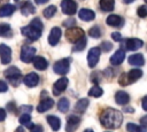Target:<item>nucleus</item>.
I'll return each instance as SVG.
<instances>
[{
    "label": "nucleus",
    "mask_w": 147,
    "mask_h": 132,
    "mask_svg": "<svg viewBox=\"0 0 147 132\" xmlns=\"http://www.w3.org/2000/svg\"><path fill=\"white\" fill-rule=\"evenodd\" d=\"M101 124L107 129H118L123 122L122 114L113 108H107L100 116Z\"/></svg>",
    "instance_id": "f257e3e1"
},
{
    "label": "nucleus",
    "mask_w": 147,
    "mask_h": 132,
    "mask_svg": "<svg viewBox=\"0 0 147 132\" xmlns=\"http://www.w3.org/2000/svg\"><path fill=\"white\" fill-rule=\"evenodd\" d=\"M3 75L13 86H18L20 83L23 80L21 71H20V69L17 67H9L7 70H5Z\"/></svg>",
    "instance_id": "f03ea898"
},
{
    "label": "nucleus",
    "mask_w": 147,
    "mask_h": 132,
    "mask_svg": "<svg viewBox=\"0 0 147 132\" xmlns=\"http://www.w3.org/2000/svg\"><path fill=\"white\" fill-rule=\"evenodd\" d=\"M84 37V30L80 29V28H77V26H72V28H69L67 31H65V38L75 44L76 41H78L79 39H82Z\"/></svg>",
    "instance_id": "7ed1b4c3"
},
{
    "label": "nucleus",
    "mask_w": 147,
    "mask_h": 132,
    "mask_svg": "<svg viewBox=\"0 0 147 132\" xmlns=\"http://www.w3.org/2000/svg\"><path fill=\"white\" fill-rule=\"evenodd\" d=\"M53 70H54L55 73L62 75V76H64L65 73H68L69 70H70L69 59H62V60H59L57 62H55L54 65H53Z\"/></svg>",
    "instance_id": "20e7f679"
},
{
    "label": "nucleus",
    "mask_w": 147,
    "mask_h": 132,
    "mask_svg": "<svg viewBox=\"0 0 147 132\" xmlns=\"http://www.w3.org/2000/svg\"><path fill=\"white\" fill-rule=\"evenodd\" d=\"M34 54H36V48L34 47L29 46V45H24L21 48V55H20V57H21V60L23 62L29 63L34 57Z\"/></svg>",
    "instance_id": "39448f33"
},
{
    "label": "nucleus",
    "mask_w": 147,
    "mask_h": 132,
    "mask_svg": "<svg viewBox=\"0 0 147 132\" xmlns=\"http://www.w3.org/2000/svg\"><path fill=\"white\" fill-rule=\"evenodd\" d=\"M100 55H101V49L99 47H93L88 51V54H87V63H88V67L90 68H94L98 62H99V59H100Z\"/></svg>",
    "instance_id": "423d86ee"
},
{
    "label": "nucleus",
    "mask_w": 147,
    "mask_h": 132,
    "mask_svg": "<svg viewBox=\"0 0 147 132\" xmlns=\"http://www.w3.org/2000/svg\"><path fill=\"white\" fill-rule=\"evenodd\" d=\"M21 32H22V34H23L24 37L29 38L30 40H37V39H39L40 36H41V31H39V30L32 28L31 25H28V26L22 28V29H21Z\"/></svg>",
    "instance_id": "0eeeda50"
},
{
    "label": "nucleus",
    "mask_w": 147,
    "mask_h": 132,
    "mask_svg": "<svg viewBox=\"0 0 147 132\" xmlns=\"http://www.w3.org/2000/svg\"><path fill=\"white\" fill-rule=\"evenodd\" d=\"M61 9L65 15H74L77 10V3L74 0H62Z\"/></svg>",
    "instance_id": "6e6552de"
},
{
    "label": "nucleus",
    "mask_w": 147,
    "mask_h": 132,
    "mask_svg": "<svg viewBox=\"0 0 147 132\" xmlns=\"http://www.w3.org/2000/svg\"><path fill=\"white\" fill-rule=\"evenodd\" d=\"M0 59L2 64H8L11 61V49L5 44L0 45Z\"/></svg>",
    "instance_id": "1a4fd4ad"
},
{
    "label": "nucleus",
    "mask_w": 147,
    "mask_h": 132,
    "mask_svg": "<svg viewBox=\"0 0 147 132\" xmlns=\"http://www.w3.org/2000/svg\"><path fill=\"white\" fill-rule=\"evenodd\" d=\"M68 86V78L65 77H62L60 79H57L54 85H53V94L54 95H60Z\"/></svg>",
    "instance_id": "9d476101"
},
{
    "label": "nucleus",
    "mask_w": 147,
    "mask_h": 132,
    "mask_svg": "<svg viewBox=\"0 0 147 132\" xmlns=\"http://www.w3.org/2000/svg\"><path fill=\"white\" fill-rule=\"evenodd\" d=\"M142 45H144V41L138 38H130L124 41V46L129 51H137V49L141 48Z\"/></svg>",
    "instance_id": "9b49d317"
},
{
    "label": "nucleus",
    "mask_w": 147,
    "mask_h": 132,
    "mask_svg": "<svg viewBox=\"0 0 147 132\" xmlns=\"http://www.w3.org/2000/svg\"><path fill=\"white\" fill-rule=\"evenodd\" d=\"M80 123V117L75 116V115H70L67 119V126H65V131L67 132H75L78 127Z\"/></svg>",
    "instance_id": "f8f14e48"
},
{
    "label": "nucleus",
    "mask_w": 147,
    "mask_h": 132,
    "mask_svg": "<svg viewBox=\"0 0 147 132\" xmlns=\"http://www.w3.org/2000/svg\"><path fill=\"white\" fill-rule=\"evenodd\" d=\"M61 36H62L61 29L57 28V26L53 28V29L51 30V32H49V36H48V44H49L51 46H55V45L60 41Z\"/></svg>",
    "instance_id": "ddd939ff"
},
{
    "label": "nucleus",
    "mask_w": 147,
    "mask_h": 132,
    "mask_svg": "<svg viewBox=\"0 0 147 132\" xmlns=\"http://www.w3.org/2000/svg\"><path fill=\"white\" fill-rule=\"evenodd\" d=\"M23 83L28 86V87H34L38 85L39 83V76L36 72H30L28 73L24 78H23Z\"/></svg>",
    "instance_id": "4468645a"
},
{
    "label": "nucleus",
    "mask_w": 147,
    "mask_h": 132,
    "mask_svg": "<svg viewBox=\"0 0 147 132\" xmlns=\"http://www.w3.org/2000/svg\"><path fill=\"white\" fill-rule=\"evenodd\" d=\"M53 106H54V100L51 99V98H45V99H42V100L40 101V103L38 104L37 110H38L39 112H45V111H47L48 109H51Z\"/></svg>",
    "instance_id": "2eb2a0df"
},
{
    "label": "nucleus",
    "mask_w": 147,
    "mask_h": 132,
    "mask_svg": "<svg viewBox=\"0 0 147 132\" xmlns=\"http://www.w3.org/2000/svg\"><path fill=\"white\" fill-rule=\"evenodd\" d=\"M78 16H79V18L83 20V21H85V22H90V21H92V20L95 18V13H94L93 10H91V9L83 8V9L79 10Z\"/></svg>",
    "instance_id": "dca6fc26"
},
{
    "label": "nucleus",
    "mask_w": 147,
    "mask_h": 132,
    "mask_svg": "<svg viewBox=\"0 0 147 132\" xmlns=\"http://www.w3.org/2000/svg\"><path fill=\"white\" fill-rule=\"evenodd\" d=\"M32 63H33V67L37 70H45L48 67L47 60L45 57H42V56H34L32 59Z\"/></svg>",
    "instance_id": "f3484780"
},
{
    "label": "nucleus",
    "mask_w": 147,
    "mask_h": 132,
    "mask_svg": "<svg viewBox=\"0 0 147 132\" xmlns=\"http://www.w3.org/2000/svg\"><path fill=\"white\" fill-rule=\"evenodd\" d=\"M115 101L117 104H121V106H124L126 103H129L130 101V95L124 92V91H117L116 94H115Z\"/></svg>",
    "instance_id": "a211bd4d"
},
{
    "label": "nucleus",
    "mask_w": 147,
    "mask_h": 132,
    "mask_svg": "<svg viewBox=\"0 0 147 132\" xmlns=\"http://www.w3.org/2000/svg\"><path fill=\"white\" fill-rule=\"evenodd\" d=\"M125 59V53L122 49H118L114 53V55L110 57V63L113 65H119Z\"/></svg>",
    "instance_id": "6ab92c4d"
},
{
    "label": "nucleus",
    "mask_w": 147,
    "mask_h": 132,
    "mask_svg": "<svg viewBox=\"0 0 147 132\" xmlns=\"http://www.w3.org/2000/svg\"><path fill=\"white\" fill-rule=\"evenodd\" d=\"M123 18L118 15H109L107 18H106V23L110 26H115V28H118V26H122L123 24Z\"/></svg>",
    "instance_id": "aec40b11"
},
{
    "label": "nucleus",
    "mask_w": 147,
    "mask_h": 132,
    "mask_svg": "<svg viewBox=\"0 0 147 132\" xmlns=\"http://www.w3.org/2000/svg\"><path fill=\"white\" fill-rule=\"evenodd\" d=\"M127 61L131 65H134V67H141L145 64V59L141 54H133V55L129 56Z\"/></svg>",
    "instance_id": "412c9836"
},
{
    "label": "nucleus",
    "mask_w": 147,
    "mask_h": 132,
    "mask_svg": "<svg viewBox=\"0 0 147 132\" xmlns=\"http://www.w3.org/2000/svg\"><path fill=\"white\" fill-rule=\"evenodd\" d=\"M141 76H142V71H141L140 69H131V70H129V72L126 73V77H127L129 84L134 83V81H136V80H138Z\"/></svg>",
    "instance_id": "4be33fe9"
},
{
    "label": "nucleus",
    "mask_w": 147,
    "mask_h": 132,
    "mask_svg": "<svg viewBox=\"0 0 147 132\" xmlns=\"http://www.w3.org/2000/svg\"><path fill=\"white\" fill-rule=\"evenodd\" d=\"M15 9H16L15 6L9 5V3L0 6V17H8V16H10L15 11Z\"/></svg>",
    "instance_id": "5701e85b"
},
{
    "label": "nucleus",
    "mask_w": 147,
    "mask_h": 132,
    "mask_svg": "<svg viewBox=\"0 0 147 132\" xmlns=\"http://www.w3.org/2000/svg\"><path fill=\"white\" fill-rule=\"evenodd\" d=\"M34 11H36V8H34V6L32 5L31 1H25V2L22 5V7H21V13H22L24 16L34 14Z\"/></svg>",
    "instance_id": "b1692460"
},
{
    "label": "nucleus",
    "mask_w": 147,
    "mask_h": 132,
    "mask_svg": "<svg viewBox=\"0 0 147 132\" xmlns=\"http://www.w3.org/2000/svg\"><path fill=\"white\" fill-rule=\"evenodd\" d=\"M47 122L49 124V126L52 127L53 131H59L60 130V126H61V121L59 117L54 116V115H49L47 116Z\"/></svg>",
    "instance_id": "393cba45"
},
{
    "label": "nucleus",
    "mask_w": 147,
    "mask_h": 132,
    "mask_svg": "<svg viewBox=\"0 0 147 132\" xmlns=\"http://www.w3.org/2000/svg\"><path fill=\"white\" fill-rule=\"evenodd\" d=\"M99 6L103 11H111L115 7V0H100Z\"/></svg>",
    "instance_id": "a878e982"
},
{
    "label": "nucleus",
    "mask_w": 147,
    "mask_h": 132,
    "mask_svg": "<svg viewBox=\"0 0 147 132\" xmlns=\"http://www.w3.org/2000/svg\"><path fill=\"white\" fill-rule=\"evenodd\" d=\"M88 104H90L88 99H85V98L79 99V100L77 101V103L75 104V110H76L77 112H84V111L86 110V108L88 107Z\"/></svg>",
    "instance_id": "bb28decb"
},
{
    "label": "nucleus",
    "mask_w": 147,
    "mask_h": 132,
    "mask_svg": "<svg viewBox=\"0 0 147 132\" xmlns=\"http://www.w3.org/2000/svg\"><path fill=\"white\" fill-rule=\"evenodd\" d=\"M126 131L127 132H147V127L145 126H139L134 123H127L126 124Z\"/></svg>",
    "instance_id": "cd10ccee"
},
{
    "label": "nucleus",
    "mask_w": 147,
    "mask_h": 132,
    "mask_svg": "<svg viewBox=\"0 0 147 132\" xmlns=\"http://www.w3.org/2000/svg\"><path fill=\"white\" fill-rule=\"evenodd\" d=\"M69 107H70V102H69L68 99L62 98V99L59 100V102H57V108H59V110H60L61 112H67V111L69 110Z\"/></svg>",
    "instance_id": "c85d7f7f"
},
{
    "label": "nucleus",
    "mask_w": 147,
    "mask_h": 132,
    "mask_svg": "<svg viewBox=\"0 0 147 132\" xmlns=\"http://www.w3.org/2000/svg\"><path fill=\"white\" fill-rule=\"evenodd\" d=\"M11 29L8 23H0V37H10Z\"/></svg>",
    "instance_id": "c756f323"
},
{
    "label": "nucleus",
    "mask_w": 147,
    "mask_h": 132,
    "mask_svg": "<svg viewBox=\"0 0 147 132\" xmlns=\"http://www.w3.org/2000/svg\"><path fill=\"white\" fill-rule=\"evenodd\" d=\"M86 38L85 37H83L82 39H79L78 41H76L75 44H74V47H72V52H80V51H83L85 47H86Z\"/></svg>",
    "instance_id": "7c9ffc66"
},
{
    "label": "nucleus",
    "mask_w": 147,
    "mask_h": 132,
    "mask_svg": "<svg viewBox=\"0 0 147 132\" xmlns=\"http://www.w3.org/2000/svg\"><path fill=\"white\" fill-rule=\"evenodd\" d=\"M103 94V90L100 87V86H98L96 84L94 85V86H92L91 88H90V91H88V95L90 96H93V98H99V96H101Z\"/></svg>",
    "instance_id": "2f4dec72"
},
{
    "label": "nucleus",
    "mask_w": 147,
    "mask_h": 132,
    "mask_svg": "<svg viewBox=\"0 0 147 132\" xmlns=\"http://www.w3.org/2000/svg\"><path fill=\"white\" fill-rule=\"evenodd\" d=\"M18 121H20V123H21L22 125H25V126H28L29 129H31V127L33 126V124H31V123H30L31 117H30V115H29V114H24V112H23V115H21V116H20Z\"/></svg>",
    "instance_id": "473e14b6"
},
{
    "label": "nucleus",
    "mask_w": 147,
    "mask_h": 132,
    "mask_svg": "<svg viewBox=\"0 0 147 132\" xmlns=\"http://www.w3.org/2000/svg\"><path fill=\"white\" fill-rule=\"evenodd\" d=\"M55 13H56V7H55L54 5H51V6L46 7V9H44V11H42V14H44V16H45L46 18L53 17V16L55 15Z\"/></svg>",
    "instance_id": "72a5a7b5"
},
{
    "label": "nucleus",
    "mask_w": 147,
    "mask_h": 132,
    "mask_svg": "<svg viewBox=\"0 0 147 132\" xmlns=\"http://www.w3.org/2000/svg\"><path fill=\"white\" fill-rule=\"evenodd\" d=\"M29 25H31L32 28H34V29H37V30H39V31H41V32H42L44 25H42V22H41V20H40V18H38V17L33 18V20L30 22V24H29Z\"/></svg>",
    "instance_id": "f704fd0d"
},
{
    "label": "nucleus",
    "mask_w": 147,
    "mask_h": 132,
    "mask_svg": "<svg viewBox=\"0 0 147 132\" xmlns=\"http://www.w3.org/2000/svg\"><path fill=\"white\" fill-rule=\"evenodd\" d=\"M88 34H90V37H92V38H100V36H101V30H100V28L98 26V25H94V26H92L90 30H88Z\"/></svg>",
    "instance_id": "c9c22d12"
},
{
    "label": "nucleus",
    "mask_w": 147,
    "mask_h": 132,
    "mask_svg": "<svg viewBox=\"0 0 147 132\" xmlns=\"http://www.w3.org/2000/svg\"><path fill=\"white\" fill-rule=\"evenodd\" d=\"M137 14H138V16L141 17V18L147 17V6H145V5L140 6V7L137 9Z\"/></svg>",
    "instance_id": "e433bc0d"
},
{
    "label": "nucleus",
    "mask_w": 147,
    "mask_h": 132,
    "mask_svg": "<svg viewBox=\"0 0 147 132\" xmlns=\"http://www.w3.org/2000/svg\"><path fill=\"white\" fill-rule=\"evenodd\" d=\"M118 84L122 85V86H126L129 84V80H127V77H126V73H122L118 78Z\"/></svg>",
    "instance_id": "4c0bfd02"
},
{
    "label": "nucleus",
    "mask_w": 147,
    "mask_h": 132,
    "mask_svg": "<svg viewBox=\"0 0 147 132\" xmlns=\"http://www.w3.org/2000/svg\"><path fill=\"white\" fill-rule=\"evenodd\" d=\"M111 48H113V45L109 41H103L101 44V51H103V52H109Z\"/></svg>",
    "instance_id": "58836bf2"
},
{
    "label": "nucleus",
    "mask_w": 147,
    "mask_h": 132,
    "mask_svg": "<svg viewBox=\"0 0 147 132\" xmlns=\"http://www.w3.org/2000/svg\"><path fill=\"white\" fill-rule=\"evenodd\" d=\"M30 130H31L30 132H44V129H42L41 125H34V124H33V126H32Z\"/></svg>",
    "instance_id": "ea45409f"
},
{
    "label": "nucleus",
    "mask_w": 147,
    "mask_h": 132,
    "mask_svg": "<svg viewBox=\"0 0 147 132\" xmlns=\"http://www.w3.org/2000/svg\"><path fill=\"white\" fill-rule=\"evenodd\" d=\"M98 75H99V72H93V73L91 75V81L98 84V83L100 81V78L98 77Z\"/></svg>",
    "instance_id": "a19ab883"
},
{
    "label": "nucleus",
    "mask_w": 147,
    "mask_h": 132,
    "mask_svg": "<svg viewBox=\"0 0 147 132\" xmlns=\"http://www.w3.org/2000/svg\"><path fill=\"white\" fill-rule=\"evenodd\" d=\"M7 90H8V85L3 80H0V93L7 92Z\"/></svg>",
    "instance_id": "79ce46f5"
},
{
    "label": "nucleus",
    "mask_w": 147,
    "mask_h": 132,
    "mask_svg": "<svg viewBox=\"0 0 147 132\" xmlns=\"http://www.w3.org/2000/svg\"><path fill=\"white\" fill-rule=\"evenodd\" d=\"M111 38H113L115 41H119V40L122 39V36H121L119 32H113V33H111Z\"/></svg>",
    "instance_id": "37998d69"
},
{
    "label": "nucleus",
    "mask_w": 147,
    "mask_h": 132,
    "mask_svg": "<svg viewBox=\"0 0 147 132\" xmlns=\"http://www.w3.org/2000/svg\"><path fill=\"white\" fill-rule=\"evenodd\" d=\"M21 111H23L25 114H29V112L32 111V107L31 106H22L21 107Z\"/></svg>",
    "instance_id": "c03bdc74"
},
{
    "label": "nucleus",
    "mask_w": 147,
    "mask_h": 132,
    "mask_svg": "<svg viewBox=\"0 0 147 132\" xmlns=\"http://www.w3.org/2000/svg\"><path fill=\"white\" fill-rule=\"evenodd\" d=\"M141 107H142L144 110L147 111V95L142 98V100H141Z\"/></svg>",
    "instance_id": "a18cd8bd"
},
{
    "label": "nucleus",
    "mask_w": 147,
    "mask_h": 132,
    "mask_svg": "<svg viewBox=\"0 0 147 132\" xmlns=\"http://www.w3.org/2000/svg\"><path fill=\"white\" fill-rule=\"evenodd\" d=\"M15 103L14 102H10V103H8L7 104V108H8V110L9 111H11V112H14V111H16V109H15Z\"/></svg>",
    "instance_id": "49530a36"
},
{
    "label": "nucleus",
    "mask_w": 147,
    "mask_h": 132,
    "mask_svg": "<svg viewBox=\"0 0 147 132\" xmlns=\"http://www.w3.org/2000/svg\"><path fill=\"white\" fill-rule=\"evenodd\" d=\"M140 124H141L142 126L147 127V115H146V116H142V117L140 118Z\"/></svg>",
    "instance_id": "de8ad7c7"
},
{
    "label": "nucleus",
    "mask_w": 147,
    "mask_h": 132,
    "mask_svg": "<svg viewBox=\"0 0 147 132\" xmlns=\"http://www.w3.org/2000/svg\"><path fill=\"white\" fill-rule=\"evenodd\" d=\"M5 118H6V110L0 108V122L5 121Z\"/></svg>",
    "instance_id": "09e8293b"
},
{
    "label": "nucleus",
    "mask_w": 147,
    "mask_h": 132,
    "mask_svg": "<svg viewBox=\"0 0 147 132\" xmlns=\"http://www.w3.org/2000/svg\"><path fill=\"white\" fill-rule=\"evenodd\" d=\"M69 24H75V20L74 18H70V20L63 22V25H65V26H69Z\"/></svg>",
    "instance_id": "8fccbe9b"
},
{
    "label": "nucleus",
    "mask_w": 147,
    "mask_h": 132,
    "mask_svg": "<svg viewBox=\"0 0 147 132\" xmlns=\"http://www.w3.org/2000/svg\"><path fill=\"white\" fill-rule=\"evenodd\" d=\"M124 111H125V112H133L134 110H133L131 107H125V108H124Z\"/></svg>",
    "instance_id": "3c124183"
},
{
    "label": "nucleus",
    "mask_w": 147,
    "mask_h": 132,
    "mask_svg": "<svg viewBox=\"0 0 147 132\" xmlns=\"http://www.w3.org/2000/svg\"><path fill=\"white\" fill-rule=\"evenodd\" d=\"M36 1V3H38V5H42V3H46L48 0H34Z\"/></svg>",
    "instance_id": "603ef678"
},
{
    "label": "nucleus",
    "mask_w": 147,
    "mask_h": 132,
    "mask_svg": "<svg viewBox=\"0 0 147 132\" xmlns=\"http://www.w3.org/2000/svg\"><path fill=\"white\" fill-rule=\"evenodd\" d=\"M15 132H25L24 131V129H23V126H18L16 130H15Z\"/></svg>",
    "instance_id": "864d4df0"
},
{
    "label": "nucleus",
    "mask_w": 147,
    "mask_h": 132,
    "mask_svg": "<svg viewBox=\"0 0 147 132\" xmlns=\"http://www.w3.org/2000/svg\"><path fill=\"white\" fill-rule=\"evenodd\" d=\"M7 1H8V0H0V6L6 5V3H7Z\"/></svg>",
    "instance_id": "5fc2aeb1"
},
{
    "label": "nucleus",
    "mask_w": 147,
    "mask_h": 132,
    "mask_svg": "<svg viewBox=\"0 0 147 132\" xmlns=\"http://www.w3.org/2000/svg\"><path fill=\"white\" fill-rule=\"evenodd\" d=\"M123 1H124L125 3H131V2H133L134 0H123Z\"/></svg>",
    "instance_id": "6e6d98bb"
},
{
    "label": "nucleus",
    "mask_w": 147,
    "mask_h": 132,
    "mask_svg": "<svg viewBox=\"0 0 147 132\" xmlns=\"http://www.w3.org/2000/svg\"><path fill=\"white\" fill-rule=\"evenodd\" d=\"M84 132H94V131H93V130H91V129H86Z\"/></svg>",
    "instance_id": "4d7b16f0"
},
{
    "label": "nucleus",
    "mask_w": 147,
    "mask_h": 132,
    "mask_svg": "<svg viewBox=\"0 0 147 132\" xmlns=\"http://www.w3.org/2000/svg\"><path fill=\"white\" fill-rule=\"evenodd\" d=\"M145 1H146V2H147V0H145Z\"/></svg>",
    "instance_id": "13d9d810"
},
{
    "label": "nucleus",
    "mask_w": 147,
    "mask_h": 132,
    "mask_svg": "<svg viewBox=\"0 0 147 132\" xmlns=\"http://www.w3.org/2000/svg\"><path fill=\"white\" fill-rule=\"evenodd\" d=\"M15 1H18V0H15Z\"/></svg>",
    "instance_id": "bf43d9fd"
}]
</instances>
